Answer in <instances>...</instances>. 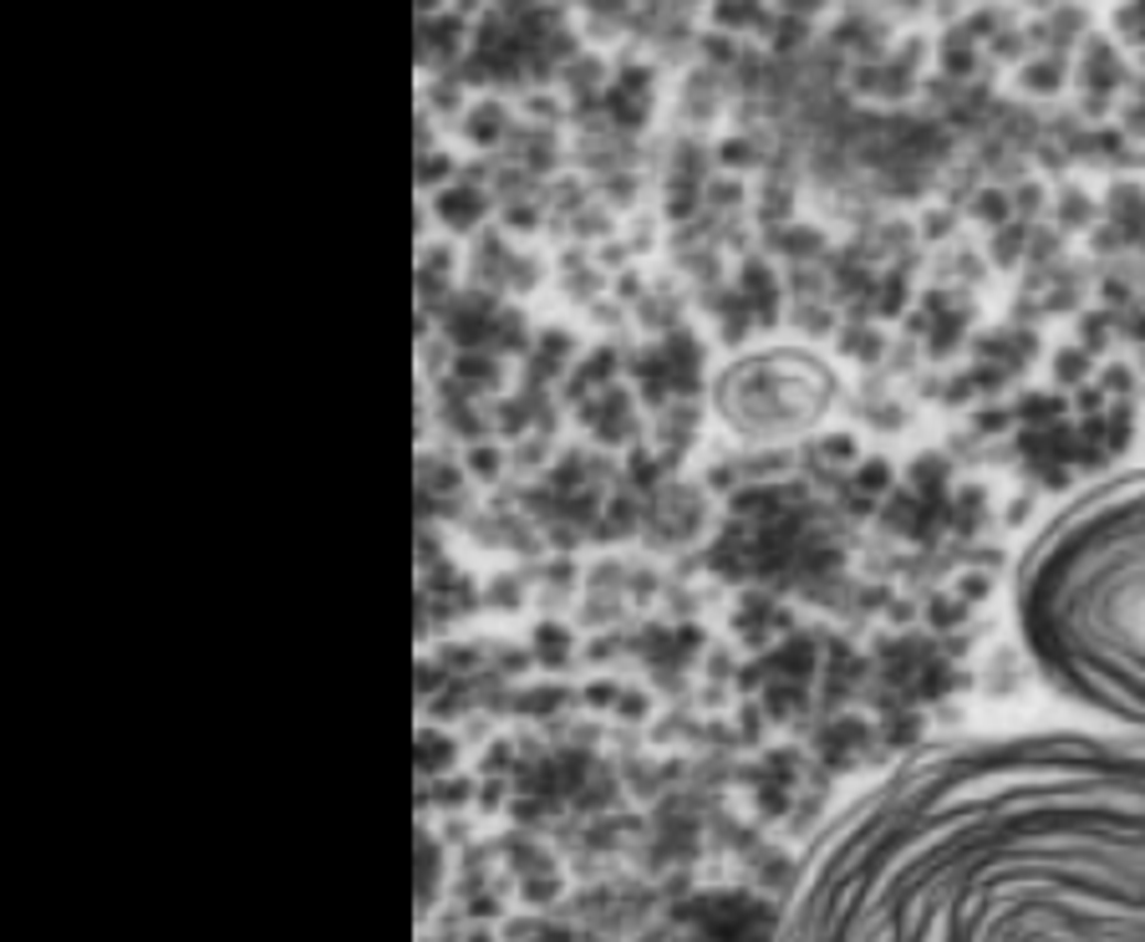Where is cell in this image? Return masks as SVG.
Instances as JSON below:
<instances>
[{
    "label": "cell",
    "instance_id": "obj_2",
    "mask_svg": "<svg viewBox=\"0 0 1145 942\" xmlns=\"http://www.w3.org/2000/svg\"><path fill=\"white\" fill-rule=\"evenodd\" d=\"M1014 627L1049 693L1145 734V474L1053 515L1014 576Z\"/></svg>",
    "mask_w": 1145,
    "mask_h": 942
},
{
    "label": "cell",
    "instance_id": "obj_1",
    "mask_svg": "<svg viewBox=\"0 0 1145 942\" xmlns=\"http://www.w3.org/2000/svg\"><path fill=\"white\" fill-rule=\"evenodd\" d=\"M769 942H1145V734L901 759L830 821Z\"/></svg>",
    "mask_w": 1145,
    "mask_h": 942
},
{
    "label": "cell",
    "instance_id": "obj_3",
    "mask_svg": "<svg viewBox=\"0 0 1145 942\" xmlns=\"http://www.w3.org/2000/svg\"><path fill=\"white\" fill-rule=\"evenodd\" d=\"M835 403V372L810 346H759L713 383V408L743 443H794L815 433Z\"/></svg>",
    "mask_w": 1145,
    "mask_h": 942
}]
</instances>
